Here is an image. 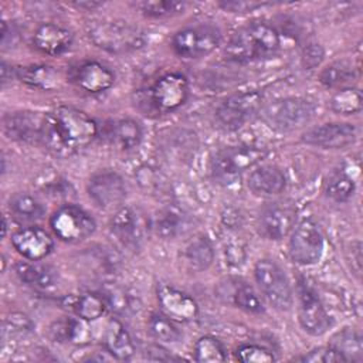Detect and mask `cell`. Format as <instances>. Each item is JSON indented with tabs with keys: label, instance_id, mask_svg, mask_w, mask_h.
I'll return each mask as SVG.
<instances>
[{
	"label": "cell",
	"instance_id": "obj_1",
	"mask_svg": "<svg viewBox=\"0 0 363 363\" xmlns=\"http://www.w3.org/2000/svg\"><path fill=\"white\" fill-rule=\"evenodd\" d=\"M98 135L96 122L72 106L47 112L41 145L54 155L71 156L86 147Z\"/></svg>",
	"mask_w": 363,
	"mask_h": 363
},
{
	"label": "cell",
	"instance_id": "obj_2",
	"mask_svg": "<svg viewBox=\"0 0 363 363\" xmlns=\"http://www.w3.org/2000/svg\"><path fill=\"white\" fill-rule=\"evenodd\" d=\"M281 45L278 30L268 23H251L237 30L228 40L224 55L234 62H250L274 55Z\"/></svg>",
	"mask_w": 363,
	"mask_h": 363
},
{
	"label": "cell",
	"instance_id": "obj_3",
	"mask_svg": "<svg viewBox=\"0 0 363 363\" xmlns=\"http://www.w3.org/2000/svg\"><path fill=\"white\" fill-rule=\"evenodd\" d=\"M91 41L112 54H126L145 45L143 31L125 20H102L89 26Z\"/></svg>",
	"mask_w": 363,
	"mask_h": 363
},
{
	"label": "cell",
	"instance_id": "obj_4",
	"mask_svg": "<svg viewBox=\"0 0 363 363\" xmlns=\"http://www.w3.org/2000/svg\"><path fill=\"white\" fill-rule=\"evenodd\" d=\"M267 156V150L254 145L228 146L218 150L211 159V174L223 186L234 184L241 174L258 164Z\"/></svg>",
	"mask_w": 363,
	"mask_h": 363
},
{
	"label": "cell",
	"instance_id": "obj_5",
	"mask_svg": "<svg viewBox=\"0 0 363 363\" xmlns=\"http://www.w3.org/2000/svg\"><path fill=\"white\" fill-rule=\"evenodd\" d=\"M315 112V104L301 96L277 99L261 109L265 123L278 132H291L305 126L312 121Z\"/></svg>",
	"mask_w": 363,
	"mask_h": 363
},
{
	"label": "cell",
	"instance_id": "obj_6",
	"mask_svg": "<svg viewBox=\"0 0 363 363\" xmlns=\"http://www.w3.org/2000/svg\"><path fill=\"white\" fill-rule=\"evenodd\" d=\"M255 282L268 303L278 311L292 306V288L284 269L272 259L264 258L255 264Z\"/></svg>",
	"mask_w": 363,
	"mask_h": 363
},
{
	"label": "cell",
	"instance_id": "obj_7",
	"mask_svg": "<svg viewBox=\"0 0 363 363\" xmlns=\"http://www.w3.org/2000/svg\"><path fill=\"white\" fill-rule=\"evenodd\" d=\"M264 96L259 91L235 92L220 102L216 109V119L225 130H237L252 116L261 112Z\"/></svg>",
	"mask_w": 363,
	"mask_h": 363
},
{
	"label": "cell",
	"instance_id": "obj_8",
	"mask_svg": "<svg viewBox=\"0 0 363 363\" xmlns=\"http://www.w3.org/2000/svg\"><path fill=\"white\" fill-rule=\"evenodd\" d=\"M323 234L313 220L305 218L294 227L288 244V252L294 262L299 265L316 264L323 254Z\"/></svg>",
	"mask_w": 363,
	"mask_h": 363
},
{
	"label": "cell",
	"instance_id": "obj_9",
	"mask_svg": "<svg viewBox=\"0 0 363 363\" xmlns=\"http://www.w3.org/2000/svg\"><path fill=\"white\" fill-rule=\"evenodd\" d=\"M54 234L67 242H78L88 238L96 228L95 220L81 207L61 206L50 218Z\"/></svg>",
	"mask_w": 363,
	"mask_h": 363
},
{
	"label": "cell",
	"instance_id": "obj_10",
	"mask_svg": "<svg viewBox=\"0 0 363 363\" xmlns=\"http://www.w3.org/2000/svg\"><path fill=\"white\" fill-rule=\"evenodd\" d=\"M221 41L220 31L213 26H196L177 31L173 37L174 51L184 58H200L211 54Z\"/></svg>",
	"mask_w": 363,
	"mask_h": 363
},
{
	"label": "cell",
	"instance_id": "obj_11",
	"mask_svg": "<svg viewBox=\"0 0 363 363\" xmlns=\"http://www.w3.org/2000/svg\"><path fill=\"white\" fill-rule=\"evenodd\" d=\"M298 319L302 329L312 336H320L332 326L322 301L306 281L298 282Z\"/></svg>",
	"mask_w": 363,
	"mask_h": 363
},
{
	"label": "cell",
	"instance_id": "obj_12",
	"mask_svg": "<svg viewBox=\"0 0 363 363\" xmlns=\"http://www.w3.org/2000/svg\"><path fill=\"white\" fill-rule=\"evenodd\" d=\"M296 224V207L291 201L267 203L258 216V231L268 240H282Z\"/></svg>",
	"mask_w": 363,
	"mask_h": 363
},
{
	"label": "cell",
	"instance_id": "obj_13",
	"mask_svg": "<svg viewBox=\"0 0 363 363\" xmlns=\"http://www.w3.org/2000/svg\"><path fill=\"white\" fill-rule=\"evenodd\" d=\"M109 227L122 245L130 250H138L146 237L149 224L140 210L122 206L115 210Z\"/></svg>",
	"mask_w": 363,
	"mask_h": 363
},
{
	"label": "cell",
	"instance_id": "obj_14",
	"mask_svg": "<svg viewBox=\"0 0 363 363\" xmlns=\"http://www.w3.org/2000/svg\"><path fill=\"white\" fill-rule=\"evenodd\" d=\"M86 190L91 200L102 210H118L126 199V184L112 170H102L91 176Z\"/></svg>",
	"mask_w": 363,
	"mask_h": 363
},
{
	"label": "cell",
	"instance_id": "obj_15",
	"mask_svg": "<svg viewBox=\"0 0 363 363\" xmlns=\"http://www.w3.org/2000/svg\"><path fill=\"white\" fill-rule=\"evenodd\" d=\"M189 95L187 78L180 72H169L162 75L152 85L149 96L152 105L159 112H172L180 108Z\"/></svg>",
	"mask_w": 363,
	"mask_h": 363
},
{
	"label": "cell",
	"instance_id": "obj_16",
	"mask_svg": "<svg viewBox=\"0 0 363 363\" xmlns=\"http://www.w3.org/2000/svg\"><path fill=\"white\" fill-rule=\"evenodd\" d=\"M356 140V128L346 122H328L309 128L302 142L322 149H343Z\"/></svg>",
	"mask_w": 363,
	"mask_h": 363
},
{
	"label": "cell",
	"instance_id": "obj_17",
	"mask_svg": "<svg viewBox=\"0 0 363 363\" xmlns=\"http://www.w3.org/2000/svg\"><path fill=\"white\" fill-rule=\"evenodd\" d=\"M45 113L21 111L4 116L3 128L6 135L24 143H41Z\"/></svg>",
	"mask_w": 363,
	"mask_h": 363
},
{
	"label": "cell",
	"instance_id": "obj_18",
	"mask_svg": "<svg viewBox=\"0 0 363 363\" xmlns=\"http://www.w3.org/2000/svg\"><path fill=\"white\" fill-rule=\"evenodd\" d=\"M11 244L16 251L26 259L40 261L54 248L51 235L37 225L24 227L11 235Z\"/></svg>",
	"mask_w": 363,
	"mask_h": 363
},
{
	"label": "cell",
	"instance_id": "obj_19",
	"mask_svg": "<svg viewBox=\"0 0 363 363\" xmlns=\"http://www.w3.org/2000/svg\"><path fill=\"white\" fill-rule=\"evenodd\" d=\"M157 301L164 315L174 320L187 322L197 316L199 305L186 292L166 284L157 286Z\"/></svg>",
	"mask_w": 363,
	"mask_h": 363
},
{
	"label": "cell",
	"instance_id": "obj_20",
	"mask_svg": "<svg viewBox=\"0 0 363 363\" xmlns=\"http://www.w3.org/2000/svg\"><path fill=\"white\" fill-rule=\"evenodd\" d=\"M247 186L250 191L259 197H271L282 193L286 187V177L284 172L274 164H264L255 167L248 179Z\"/></svg>",
	"mask_w": 363,
	"mask_h": 363
},
{
	"label": "cell",
	"instance_id": "obj_21",
	"mask_svg": "<svg viewBox=\"0 0 363 363\" xmlns=\"http://www.w3.org/2000/svg\"><path fill=\"white\" fill-rule=\"evenodd\" d=\"M33 44L43 54L60 55L69 50L72 34L58 24L44 23L34 31Z\"/></svg>",
	"mask_w": 363,
	"mask_h": 363
},
{
	"label": "cell",
	"instance_id": "obj_22",
	"mask_svg": "<svg viewBox=\"0 0 363 363\" xmlns=\"http://www.w3.org/2000/svg\"><path fill=\"white\" fill-rule=\"evenodd\" d=\"M75 82L81 89L89 94H99L113 85L115 75L104 64L98 61H86L78 67Z\"/></svg>",
	"mask_w": 363,
	"mask_h": 363
},
{
	"label": "cell",
	"instance_id": "obj_23",
	"mask_svg": "<svg viewBox=\"0 0 363 363\" xmlns=\"http://www.w3.org/2000/svg\"><path fill=\"white\" fill-rule=\"evenodd\" d=\"M104 346L106 353L118 360H128L135 353V343L122 322L111 319L104 330Z\"/></svg>",
	"mask_w": 363,
	"mask_h": 363
},
{
	"label": "cell",
	"instance_id": "obj_24",
	"mask_svg": "<svg viewBox=\"0 0 363 363\" xmlns=\"http://www.w3.org/2000/svg\"><path fill=\"white\" fill-rule=\"evenodd\" d=\"M105 138L122 150H129L138 146L142 140V128L139 122L125 118L106 125Z\"/></svg>",
	"mask_w": 363,
	"mask_h": 363
},
{
	"label": "cell",
	"instance_id": "obj_25",
	"mask_svg": "<svg viewBox=\"0 0 363 363\" xmlns=\"http://www.w3.org/2000/svg\"><path fill=\"white\" fill-rule=\"evenodd\" d=\"M16 77L26 85L41 91H52L61 85L60 72L50 65H30L17 68Z\"/></svg>",
	"mask_w": 363,
	"mask_h": 363
},
{
	"label": "cell",
	"instance_id": "obj_26",
	"mask_svg": "<svg viewBox=\"0 0 363 363\" xmlns=\"http://www.w3.org/2000/svg\"><path fill=\"white\" fill-rule=\"evenodd\" d=\"M16 275L24 284L38 288L48 289L55 285L57 274L55 271L44 264H38L35 261H17L14 265Z\"/></svg>",
	"mask_w": 363,
	"mask_h": 363
},
{
	"label": "cell",
	"instance_id": "obj_27",
	"mask_svg": "<svg viewBox=\"0 0 363 363\" xmlns=\"http://www.w3.org/2000/svg\"><path fill=\"white\" fill-rule=\"evenodd\" d=\"M88 320L78 318H62L54 322L50 328V333L57 342H69L74 345H85L91 339V329L86 325Z\"/></svg>",
	"mask_w": 363,
	"mask_h": 363
},
{
	"label": "cell",
	"instance_id": "obj_28",
	"mask_svg": "<svg viewBox=\"0 0 363 363\" xmlns=\"http://www.w3.org/2000/svg\"><path fill=\"white\" fill-rule=\"evenodd\" d=\"M184 259L196 271H206L214 261V248L204 235L193 238L184 248Z\"/></svg>",
	"mask_w": 363,
	"mask_h": 363
},
{
	"label": "cell",
	"instance_id": "obj_29",
	"mask_svg": "<svg viewBox=\"0 0 363 363\" xmlns=\"http://www.w3.org/2000/svg\"><path fill=\"white\" fill-rule=\"evenodd\" d=\"M228 294H230L228 296L231 298L234 305L238 306L240 309H242L248 313H254V315L264 313L265 308H264L261 299L258 298V295L255 294L252 286L248 285L247 282H242L238 279H231V289L228 291Z\"/></svg>",
	"mask_w": 363,
	"mask_h": 363
},
{
	"label": "cell",
	"instance_id": "obj_30",
	"mask_svg": "<svg viewBox=\"0 0 363 363\" xmlns=\"http://www.w3.org/2000/svg\"><path fill=\"white\" fill-rule=\"evenodd\" d=\"M72 309L77 313V316H79L84 320H95L98 318H101L106 308V299L104 298V295L101 292H85L78 295L74 301H72Z\"/></svg>",
	"mask_w": 363,
	"mask_h": 363
},
{
	"label": "cell",
	"instance_id": "obj_31",
	"mask_svg": "<svg viewBox=\"0 0 363 363\" xmlns=\"http://www.w3.org/2000/svg\"><path fill=\"white\" fill-rule=\"evenodd\" d=\"M101 294L106 299L108 308L119 315H128L138 309V299L126 288L118 284H105Z\"/></svg>",
	"mask_w": 363,
	"mask_h": 363
},
{
	"label": "cell",
	"instance_id": "obj_32",
	"mask_svg": "<svg viewBox=\"0 0 363 363\" xmlns=\"http://www.w3.org/2000/svg\"><path fill=\"white\" fill-rule=\"evenodd\" d=\"M9 208L20 221H34L43 217L44 207L43 204L28 193H16L10 197Z\"/></svg>",
	"mask_w": 363,
	"mask_h": 363
},
{
	"label": "cell",
	"instance_id": "obj_33",
	"mask_svg": "<svg viewBox=\"0 0 363 363\" xmlns=\"http://www.w3.org/2000/svg\"><path fill=\"white\" fill-rule=\"evenodd\" d=\"M354 193V182L346 170L332 172L325 182V194L336 203L347 201Z\"/></svg>",
	"mask_w": 363,
	"mask_h": 363
},
{
	"label": "cell",
	"instance_id": "obj_34",
	"mask_svg": "<svg viewBox=\"0 0 363 363\" xmlns=\"http://www.w3.org/2000/svg\"><path fill=\"white\" fill-rule=\"evenodd\" d=\"M147 329L150 335L160 342L174 343L183 337V333L179 329V326L174 323V319L159 312H153L149 316Z\"/></svg>",
	"mask_w": 363,
	"mask_h": 363
},
{
	"label": "cell",
	"instance_id": "obj_35",
	"mask_svg": "<svg viewBox=\"0 0 363 363\" xmlns=\"http://www.w3.org/2000/svg\"><path fill=\"white\" fill-rule=\"evenodd\" d=\"M193 354L194 360L199 363H218L227 359L223 343L211 335H204L197 339L193 347Z\"/></svg>",
	"mask_w": 363,
	"mask_h": 363
},
{
	"label": "cell",
	"instance_id": "obj_36",
	"mask_svg": "<svg viewBox=\"0 0 363 363\" xmlns=\"http://www.w3.org/2000/svg\"><path fill=\"white\" fill-rule=\"evenodd\" d=\"M329 108L339 115H353L362 109V92L357 88L346 86L335 92L329 101Z\"/></svg>",
	"mask_w": 363,
	"mask_h": 363
},
{
	"label": "cell",
	"instance_id": "obj_37",
	"mask_svg": "<svg viewBox=\"0 0 363 363\" xmlns=\"http://www.w3.org/2000/svg\"><path fill=\"white\" fill-rule=\"evenodd\" d=\"M330 346H333L335 349H337L339 352L343 353V356L346 357V360H357L360 362L362 359V339H360V335L353 330V329H343L340 332H337L330 343Z\"/></svg>",
	"mask_w": 363,
	"mask_h": 363
},
{
	"label": "cell",
	"instance_id": "obj_38",
	"mask_svg": "<svg viewBox=\"0 0 363 363\" xmlns=\"http://www.w3.org/2000/svg\"><path fill=\"white\" fill-rule=\"evenodd\" d=\"M156 231L163 238H173L182 233L184 227V216L174 207H167L157 214L155 223Z\"/></svg>",
	"mask_w": 363,
	"mask_h": 363
},
{
	"label": "cell",
	"instance_id": "obj_39",
	"mask_svg": "<svg viewBox=\"0 0 363 363\" xmlns=\"http://www.w3.org/2000/svg\"><path fill=\"white\" fill-rule=\"evenodd\" d=\"M353 77L354 71L349 62L335 61L322 69L319 74V81L328 88H335L349 82Z\"/></svg>",
	"mask_w": 363,
	"mask_h": 363
},
{
	"label": "cell",
	"instance_id": "obj_40",
	"mask_svg": "<svg viewBox=\"0 0 363 363\" xmlns=\"http://www.w3.org/2000/svg\"><path fill=\"white\" fill-rule=\"evenodd\" d=\"M186 3L184 1H176V0H159V1H139L136 3V7L147 17L153 18H162V17H170L174 14H179L184 10Z\"/></svg>",
	"mask_w": 363,
	"mask_h": 363
},
{
	"label": "cell",
	"instance_id": "obj_41",
	"mask_svg": "<svg viewBox=\"0 0 363 363\" xmlns=\"http://www.w3.org/2000/svg\"><path fill=\"white\" fill-rule=\"evenodd\" d=\"M235 359L242 363H267L274 362L275 356L271 350L265 349L264 346L245 343L235 350Z\"/></svg>",
	"mask_w": 363,
	"mask_h": 363
},
{
	"label": "cell",
	"instance_id": "obj_42",
	"mask_svg": "<svg viewBox=\"0 0 363 363\" xmlns=\"http://www.w3.org/2000/svg\"><path fill=\"white\" fill-rule=\"evenodd\" d=\"M302 360L311 362V363H343V362H347L346 357L343 356V353L330 345L320 346V347L311 350L308 354H305L302 357Z\"/></svg>",
	"mask_w": 363,
	"mask_h": 363
},
{
	"label": "cell",
	"instance_id": "obj_43",
	"mask_svg": "<svg viewBox=\"0 0 363 363\" xmlns=\"http://www.w3.org/2000/svg\"><path fill=\"white\" fill-rule=\"evenodd\" d=\"M271 3L267 1H221L218 3V6L225 10V11H231V13H247V11H254L257 9L269 6Z\"/></svg>",
	"mask_w": 363,
	"mask_h": 363
},
{
	"label": "cell",
	"instance_id": "obj_44",
	"mask_svg": "<svg viewBox=\"0 0 363 363\" xmlns=\"http://www.w3.org/2000/svg\"><path fill=\"white\" fill-rule=\"evenodd\" d=\"M322 48L319 45H313L311 47L305 54H303V62L306 67H315L316 64L320 62L322 60Z\"/></svg>",
	"mask_w": 363,
	"mask_h": 363
},
{
	"label": "cell",
	"instance_id": "obj_45",
	"mask_svg": "<svg viewBox=\"0 0 363 363\" xmlns=\"http://www.w3.org/2000/svg\"><path fill=\"white\" fill-rule=\"evenodd\" d=\"M146 357H147L149 360H172V359H173L172 354H169L166 349H163V347H160V346H156V345L147 347V350H146Z\"/></svg>",
	"mask_w": 363,
	"mask_h": 363
},
{
	"label": "cell",
	"instance_id": "obj_46",
	"mask_svg": "<svg viewBox=\"0 0 363 363\" xmlns=\"http://www.w3.org/2000/svg\"><path fill=\"white\" fill-rule=\"evenodd\" d=\"M78 6H79V7H82V6H86V4H84V3H79ZM88 6H91V7H92V6H98V3H92V4H88Z\"/></svg>",
	"mask_w": 363,
	"mask_h": 363
}]
</instances>
